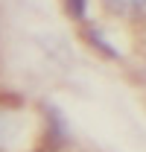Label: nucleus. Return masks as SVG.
<instances>
[{
  "label": "nucleus",
  "instance_id": "f257e3e1",
  "mask_svg": "<svg viewBox=\"0 0 146 152\" xmlns=\"http://www.w3.org/2000/svg\"><path fill=\"white\" fill-rule=\"evenodd\" d=\"M99 9L123 23H146V0H96Z\"/></svg>",
  "mask_w": 146,
  "mask_h": 152
},
{
  "label": "nucleus",
  "instance_id": "f03ea898",
  "mask_svg": "<svg viewBox=\"0 0 146 152\" xmlns=\"http://www.w3.org/2000/svg\"><path fill=\"white\" fill-rule=\"evenodd\" d=\"M20 137V111L0 105V149H9Z\"/></svg>",
  "mask_w": 146,
  "mask_h": 152
},
{
  "label": "nucleus",
  "instance_id": "7ed1b4c3",
  "mask_svg": "<svg viewBox=\"0 0 146 152\" xmlns=\"http://www.w3.org/2000/svg\"><path fill=\"white\" fill-rule=\"evenodd\" d=\"M85 38H88V44H91L93 50H96V53H102L105 58H120V50L108 41V35H105L99 26L88 23V26H85Z\"/></svg>",
  "mask_w": 146,
  "mask_h": 152
},
{
  "label": "nucleus",
  "instance_id": "20e7f679",
  "mask_svg": "<svg viewBox=\"0 0 146 152\" xmlns=\"http://www.w3.org/2000/svg\"><path fill=\"white\" fill-rule=\"evenodd\" d=\"M61 6H64V15H67L70 20H79V23H85V20H88L91 0H61Z\"/></svg>",
  "mask_w": 146,
  "mask_h": 152
}]
</instances>
